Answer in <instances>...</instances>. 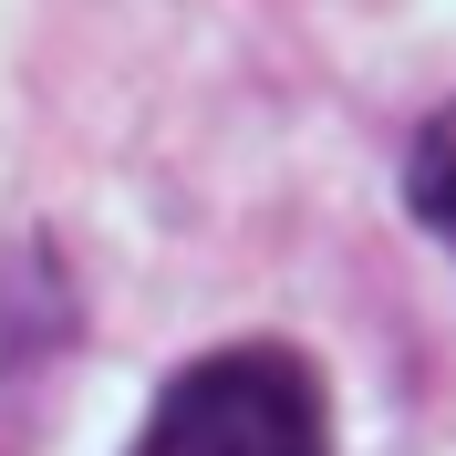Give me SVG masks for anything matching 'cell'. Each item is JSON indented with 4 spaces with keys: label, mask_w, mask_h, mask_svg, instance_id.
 Returning <instances> with one entry per match:
<instances>
[{
    "label": "cell",
    "mask_w": 456,
    "mask_h": 456,
    "mask_svg": "<svg viewBox=\"0 0 456 456\" xmlns=\"http://www.w3.org/2000/svg\"><path fill=\"white\" fill-rule=\"evenodd\" d=\"M135 456H332L322 436V384L281 342H239L208 353L156 395Z\"/></svg>",
    "instance_id": "cell-1"
},
{
    "label": "cell",
    "mask_w": 456,
    "mask_h": 456,
    "mask_svg": "<svg viewBox=\"0 0 456 456\" xmlns=\"http://www.w3.org/2000/svg\"><path fill=\"white\" fill-rule=\"evenodd\" d=\"M404 198H415V218L436 228L456 249V104L426 125V145H415V167H404Z\"/></svg>",
    "instance_id": "cell-2"
}]
</instances>
